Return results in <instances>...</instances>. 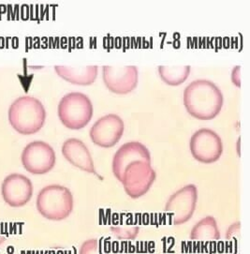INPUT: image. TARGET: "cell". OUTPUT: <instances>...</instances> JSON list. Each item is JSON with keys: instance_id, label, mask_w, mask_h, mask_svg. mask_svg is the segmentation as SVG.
<instances>
[{"instance_id": "obj_1", "label": "cell", "mask_w": 250, "mask_h": 254, "mask_svg": "<svg viewBox=\"0 0 250 254\" xmlns=\"http://www.w3.org/2000/svg\"><path fill=\"white\" fill-rule=\"evenodd\" d=\"M224 98L219 87L212 81L199 79L185 88L184 104L195 119H215L223 106Z\"/></svg>"}, {"instance_id": "obj_2", "label": "cell", "mask_w": 250, "mask_h": 254, "mask_svg": "<svg viewBox=\"0 0 250 254\" xmlns=\"http://www.w3.org/2000/svg\"><path fill=\"white\" fill-rule=\"evenodd\" d=\"M45 119V108L35 97H20L11 103L8 109V121L21 134L29 135L38 132L43 127Z\"/></svg>"}, {"instance_id": "obj_3", "label": "cell", "mask_w": 250, "mask_h": 254, "mask_svg": "<svg viewBox=\"0 0 250 254\" xmlns=\"http://www.w3.org/2000/svg\"><path fill=\"white\" fill-rule=\"evenodd\" d=\"M36 205L45 219L57 221L65 220L73 209V196L66 187L49 185L39 192Z\"/></svg>"}, {"instance_id": "obj_4", "label": "cell", "mask_w": 250, "mask_h": 254, "mask_svg": "<svg viewBox=\"0 0 250 254\" xmlns=\"http://www.w3.org/2000/svg\"><path fill=\"white\" fill-rule=\"evenodd\" d=\"M59 119L70 129L85 127L93 117V104L90 99L82 92L65 95L58 107Z\"/></svg>"}, {"instance_id": "obj_5", "label": "cell", "mask_w": 250, "mask_h": 254, "mask_svg": "<svg viewBox=\"0 0 250 254\" xmlns=\"http://www.w3.org/2000/svg\"><path fill=\"white\" fill-rule=\"evenodd\" d=\"M156 172L152 168L151 162L135 161L126 166L121 181L125 193L137 199L147 193L156 179Z\"/></svg>"}, {"instance_id": "obj_6", "label": "cell", "mask_w": 250, "mask_h": 254, "mask_svg": "<svg viewBox=\"0 0 250 254\" xmlns=\"http://www.w3.org/2000/svg\"><path fill=\"white\" fill-rule=\"evenodd\" d=\"M198 190L194 184H189L171 195L165 212L174 225H181L190 220L196 209Z\"/></svg>"}, {"instance_id": "obj_7", "label": "cell", "mask_w": 250, "mask_h": 254, "mask_svg": "<svg viewBox=\"0 0 250 254\" xmlns=\"http://www.w3.org/2000/svg\"><path fill=\"white\" fill-rule=\"evenodd\" d=\"M21 161L27 172L33 175H44L55 167L57 157L50 144L34 141L25 146Z\"/></svg>"}, {"instance_id": "obj_8", "label": "cell", "mask_w": 250, "mask_h": 254, "mask_svg": "<svg viewBox=\"0 0 250 254\" xmlns=\"http://www.w3.org/2000/svg\"><path fill=\"white\" fill-rule=\"evenodd\" d=\"M190 151L195 160L210 164L218 161L223 152L220 136L210 128H200L190 139Z\"/></svg>"}, {"instance_id": "obj_9", "label": "cell", "mask_w": 250, "mask_h": 254, "mask_svg": "<svg viewBox=\"0 0 250 254\" xmlns=\"http://www.w3.org/2000/svg\"><path fill=\"white\" fill-rule=\"evenodd\" d=\"M124 129L123 119L116 114H109L95 122L90 128L89 136L94 144L109 148L120 141Z\"/></svg>"}, {"instance_id": "obj_10", "label": "cell", "mask_w": 250, "mask_h": 254, "mask_svg": "<svg viewBox=\"0 0 250 254\" xmlns=\"http://www.w3.org/2000/svg\"><path fill=\"white\" fill-rule=\"evenodd\" d=\"M102 78L110 91L125 95L133 91L138 85L139 72L135 66H103Z\"/></svg>"}, {"instance_id": "obj_11", "label": "cell", "mask_w": 250, "mask_h": 254, "mask_svg": "<svg viewBox=\"0 0 250 254\" xmlns=\"http://www.w3.org/2000/svg\"><path fill=\"white\" fill-rule=\"evenodd\" d=\"M1 193L11 207L24 206L33 195V185L29 178L21 174H11L3 180Z\"/></svg>"}, {"instance_id": "obj_12", "label": "cell", "mask_w": 250, "mask_h": 254, "mask_svg": "<svg viewBox=\"0 0 250 254\" xmlns=\"http://www.w3.org/2000/svg\"><path fill=\"white\" fill-rule=\"evenodd\" d=\"M135 161L151 162V156L147 147L140 142H128L120 146L113 159V173L121 181L123 173L127 165Z\"/></svg>"}, {"instance_id": "obj_13", "label": "cell", "mask_w": 250, "mask_h": 254, "mask_svg": "<svg viewBox=\"0 0 250 254\" xmlns=\"http://www.w3.org/2000/svg\"><path fill=\"white\" fill-rule=\"evenodd\" d=\"M62 154L73 166L84 172L97 175L90 151L80 139L70 138L65 141L62 145Z\"/></svg>"}, {"instance_id": "obj_14", "label": "cell", "mask_w": 250, "mask_h": 254, "mask_svg": "<svg viewBox=\"0 0 250 254\" xmlns=\"http://www.w3.org/2000/svg\"><path fill=\"white\" fill-rule=\"evenodd\" d=\"M55 70L59 76L74 85H92L98 76V66H55Z\"/></svg>"}, {"instance_id": "obj_15", "label": "cell", "mask_w": 250, "mask_h": 254, "mask_svg": "<svg viewBox=\"0 0 250 254\" xmlns=\"http://www.w3.org/2000/svg\"><path fill=\"white\" fill-rule=\"evenodd\" d=\"M190 239L194 242L214 243L220 239V232L216 219L207 216L197 222L190 232Z\"/></svg>"}, {"instance_id": "obj_16", "label": "cell", "mask_w": 250, "mask_h": 254, "mask_svg": "<svg viewBox=\"0 0 250 254\" xmlns=\"http://www.w3.org/2000/svg\"><path fill=\"white\" fill-rule=\"evenodd\" d=\"M190 66H159L161 79L170 85H179L188 78Z\"/></svg>"}, {"instance_id": "obj_17", "label": "cell", "mask_w": 250, "mask_h": 254, "mask_svg": "<svg viewBox=\"0 0 250 254\" xmlns=\"http://www.w3.org/2000/svg\"><path fill=\"white\" fill-rule=\"evenodd\" d=\"M139 226L133 221H125L120 225H115L111 227V233L118 240L122 241L133 240L139 235Z\"/></svg>"}, {"instance_id": "obj_18", "label": "cell", "mask_w": 250, "mask_h": 254, "mask_svg": "<svg viewBox=\"0 0 250 254\" xmlns=\"http://www.w3.org/2000/svg\"><path fill=\"white\" fill-rule=\"evenodd\" d=\"M78 254H111L105 252L100 240L88 239L84 241L79 249Z\"/></svg>"}, {"instance_id": "obj_19", "label": "cell", "mask_w": 250, "mask_h": 254, "mask_svg": "<svg viewBox=\"0 0 250 254\" xmlns=\"http://www.w3.org/2000/svg\"><path fill=\"white\" fill-rule=\"evenodd\" d=\"M6 238H7V237H5V236L0 235V246L2 245V244L6 241Z\"/></svg>"}]
</instances>
